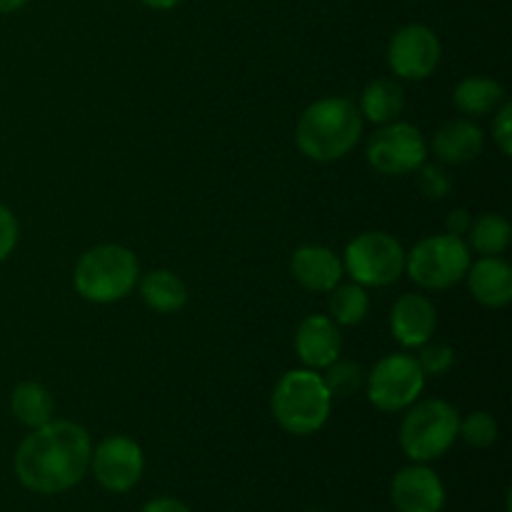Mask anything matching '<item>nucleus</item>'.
<instances>
[{"instance_id":"nucleus-1","label":"nucleus","mask_w":512,"mask_h":512,"mask_svg":"<svg viewBox=\"0 0 512 512\" xmlns=\"http://www.w3.org/2000/svg\"><path fill=\"white\" fill-rule=\"evenodd\" d=\"M90 435L70 420H50L33 428L15 453L20 485L38 495H58L75 488L90 470Z\"/></svg>"},{"instance_id":"nucleus-2","label":"nucleus","mask_w":512,"mask_h":512,"mask_svg":"<svg viewBox=\"0 0 512 512\" xmlns=\"http://www.w3.org/2000/svg\"><path fill=\"white\" fill-rule=\"evenodd\" d=\"M363 135V115L348 98H323L303 110L295 140L305 158L333 163L345 158Z\"/></svg>"},{"instance_id":"nucleus-3","label":"nucleus","mask_w":512,"mask_h":512,"mask_svg":"<svg viewBox=\"0 0 512 512\" xmlns=\"http://www.w3.org/2000/svg\"><path fill=\"white\" fill-rule=\"evenodd\" d=\"M273 415L290 435H313L328 423L333 395L315 370H290L273 390Z\"/></svg>"},{"instance_id":"nucleus-4","label":"nucleus","mask_w":512,"mask_h":512,"mask_svg":"<svg viewBox=\"0 0 512 512\" xmlns=\"http://www.w3.org/2000/svg\"><path fill=\"white\" fill-rule=\"evenodd\" d=\"M140 280V265L133 250L123 245H98L80 255L73 273L78 295L90 303H118L133 293Z\"/></svg>"},{"instance_id":"nucleus-5","label":"nucleus","mask_w":512,"mask_h":512,"mask_svg":"<svg viewBox=\"0 0 512 512\" xmlns=\"http://www.w3.org/2000/svg\"><path fill=\"white\" fill-rule=\"evenodd\" d=\"M460 415L445 400H425L410 405L408 415L400 425V445L403 453L415 463L438 460L453 448L458 440Z\"/></svg>"},{"instance_id":"nucleus-6","label":"nucleus","mask_w":512,"mask_h":512,"mask_svg":"<svg viewBox=\"0 0 512 512\" xmlns=\"http://www.w3.org/2000/svg\"><path fill=\"white\" fill-rule=\"evenodd\" d=\"M470 245L460 235H430L405 253V270L425 290H445L468 273Z\"/></svg>"},{"instance_id":"nucleus-7","label":"nucleus","mask_w":512,"mask_h":512,"mask_svg":"<svg viewBox=\"0 0 512 512\" xmlns=\"http://www.w3.org/2000/svg\"><path fill=\"white\" fill-rule=\"evenodd\" d=\"M343 270L363 288H385L405 273V250L388 233H360L345 248Z\"/></svg>"},{"instance_id":"nucleus-8","label":"nucleus","mask_w":512,"mask_h":512,"mask_svg":"<svg viewBox=\"0 0 512 512\" xmlns=\"http://www.w3.org/2000/svg\"><path fill=\"white\" fill-rule=\"evenodd\" d=\"M368 400L383 413H398L410 408L425 388V373L418 358L408 353H393L378 360L365 380Z\"/></svg>"},{"instance_id":"nucleus-9","label":"nucleus","mask_w":512,"mask_h":512,"mask_svg":"<svg viewBox=\"0 0 512 512\" xmlns=\"http://www.w3.org/2000/svg\"><path fill=\"white\" fill-rule=\"evenodd\" d=\"M365 155L380 175H408L423 168L428 158V143L415 125L393 120L375 130Z\"/></svg>"},{"instance_id":"nucleus-10","label":"nucleus","mask_w":512,"mask_h":512,"mask_svg":"<svg viewBox=\"0 0 512 512\" xmlns=\"http://www.w3.org/2000/svg\"><path fill=\"white\" fill-rule=\"evenodd\" d=\"M90 468L100 488L108 493H128L143 478V450L125 435H110L90 455Z\"/></svg>"},{"instance_id":"nucleus-11","label":"nucleus","mask_w":512,"mask_h":512,"mask_svg":"<svg viewBox=\"0 0 512 512\" xmlns=\"http://www.w3.org/2000/svg\"><path fill=\"white\" fill-rule=\"evenodd\" d=\"M440 40L428 25H405L390 38L388 65L398 78L425 80L440 63Z\"/></svg>"},{"instance_id":"nucleus-12","label":"nucleus","mask_w":512,"mask_h":512,"mask_svg":"<svg viewBox=\"0 0 512 512\" xmlns=\"http://www.w3.org/2000/svg\"><path fill=\"white\" fill-rule=\"evenodd\" d=\"M390 498L398 512H440L445 505L443 480L428 465H410L393 478Z\"/></svg>"},{"instance_id":"nucleus-13","label":"nucleus","mask_w":512,"mask_h":512,"mask_svg":"<svg viewBox=\"0 0 512 512\" xmlns=\"http://www.w3.org/2000/svg\"><path fill=\"white\" fill-rule=\"evenodd\" d=\"M438 315L433 300L418 293L400 295L390 310V328L403 348H423L433 340Z\"/></svg>"},{"instance_id":"nucleus-14","label":"nucleus","mask_w":512,"mask_h":512,"mask_svg":"<svg viewBox=\"0 0 512 512\" xmlns=\"http://www.w3.org/2000/svg\"><path fill=\"white\" fill-rule=\"evenodd\" d=\"M343 338L328 315H308L295 333V353L310 370H325L340 358Z\"/></svg>"},{"instance_id":"nucleus-15","label":"nucleus","mask_w":512,"mask_h":512,"mask_svg":"<svg viewBox=\"0 0 512 512\" xmlns=\"http://www.w3.org/2000/svg\"><path fill=\"white\" fill-rule=\"evenodd\" d=\"M290 273L313 293H330L343 280V260L325 245H303L293 253Z\"/></svg>"},{"instance_id":"nucleus-16","label":"nucleus","mask_w":512,"mask_h":512,"mask_svg":"<svg viewBox=\"0 0 512 512\" xmlns=\"http://www.w3.org/2000/svg\"><path fill=\"white\" fill-rule=\"evenodd\" d=\"M468 288L473 298L485 308H505L512 300V268L500 255H483L470 263Z\"/></svg>"},{"instance_id":"nucleus-17","label":"nucleus","mask_w":512,"mask_h":512,"mask_svg":"<svg viewBox=\"0 0 512 512\" xmlns=\"http://www.w3.org/2000/svg\"><path fill=\"white\" fill-rule=\"evenodd\" d=\"M483 130L468 118H458L445 123L433 138V153L438 160L450 165H463L483 153Z\"/></svg>"},{"instance_id":"nucleus-18","label":"nucleus","mask_w":512,"mask_h":512,"mask_svg":"<svg viewBox=\"0 0 512 512\" xmlns=\"http://www.w3.org/2000/svg\"><path fill=\"white\" fill-rule=\"evenodd\" d=\"M140 298L155 313H178L188 303V288L183 280L170 270H150L140 280Z\"/></svg>"},{"instance_id":"nucleus-19","label":"nucleus","mask_w":512,"mask_h":512,"mask_svg":"<svg viewBox=\"0 0 512 512\" xmlns=\"http://www.w3.org/2000/svg\"><path fill=\"white\" fill-rule=\"evenodd\" d=\"M405 108V93L395 80H373L360 95V115L375 125H388L400 118Z\"/></svg>"},{"instance_id":"nucleus-20","label":"nucleus","mask_w":512,"mask_h":512,"mask_svg":"<svg viewBox=\"0 0 512 512\" xmlns=\"http://www.w3.org/2000/svg\"><path fill=\"white\" fill-rule=\"evenodd\" d=\"M455 105L460 113L470 115V118H483L498 110V105L505 100V90L498 80L483 78V75H470V78L460 80V85L453 93Z\"/></svg>"},{"instance_id":"nucleus-21","label":"nucleus","mask_w":512,"mask_h":512,"mask_svg":"<svg viewBox=\"0 0 512 512\" xmlns=\"http://www.w3.org/2000/svg\"><path fill=\"white\" fill-rule=\"evenodd\" d=\"M10 410L30 430L50 423L55 413V400L50 390L40 383H20L10 395Z\"/></svg>"},{"instance_id":"nucleus-22","label":"nucleus","mask_w":512,"mask_h":512,"mask_svg":"<svg viewBox=\"0 0 512 512\" xmlns=\"http://www.w3.org/2000/svg\"><path fill=\"white\" fill-rule=\"evenodd\" d=\"M470 248L480 255H503L510 248L512 228L508 220L498 213L480 215L470 223Z\"/></svg>"},{"instance_id":"nucleus-23","label":"nucleus","mask_w":512,"mask_h":512,"mask_svg":"<svg viewBox=\"0 0 512 512\" xmlns=\"http://www.w3.org/2000/svg\"><path fill=\"white\" fill-rule=\"evenodd\" d=\"M328 310H330V320H333L335 325H358L363 323L365 315H368L370 298L368 293H365L363 285L338 283L333 290H330Z\"/></svg>"},{"instance_id":"nucleus-24","label":"nucleus","mask_w":512,"mask_h":512,"mask_svg":"<svg viewBox=\"0 0 512 512\" xmlns=\"http://www.w3.org/2000/svg\"><path fill=\"white\" fill-rule=\"evenodd\" d=\"M325 370L328 373L323 375V380L333 398H345V395L358 393L365 385V373L360 370V365L350 363V360H335Z\"/></svg>"},{"instance_id":"nucleus-25","label":"nucleus","mask_w":512,"mask_h":512,"mask_svg":"<svg viewBox=\"0 0 512 512\" xmlns=\"http://www.w3.org/2000/svg\"><path fill=\"white\" fill-rule=\"evenodd\" d=\"M458 438H463L473 448H490L498 440V423H495V418L490 413L478 410V413L460 420Z\"/></svg>"},{"instance_id":"nucleus-26","label":"nucleus","mask_w":512,"mask_h":512,"mask_svg":"<svg viewBox=\"0 0 512 512\" xmlns=\"http://www.w3.org/2000/svg\"><path fill=\"white\" fill-rule=\"evenodd\" d=\"M420 368H423L425 378L433 375V378H440V375L448 373L455 363V350L445 343H425L423 350H420L418 358Z\"/></svg>"},{"instance_id":"nucleus-27","label":"nucleus","mask_w":512,"mask_h":512,"mask_svg":"<svg viewBox=\"0 0 512 512\" xmlns=\"http://www.w3.org/2000/svg\"><path fill=\"white\" fill-rule=\"evenodd\" d=\"M420 190H423L428 198H445L450 190L448 173H445L443 168H438V165H425V168L420 170Z\"/></svg>"},{"instance_id":"nucleus-28","label":"nucleus","mask_w":512,"mask_h":512,"mask_svg":"<svg viewBox=\"0 0 512 512\" xmlns=\"http://www.w3.org/2000/svg\"><path fill=\"white\" fill-rule=\"evenodd\" d=\"M18 235V220H15V215L0 203V263L13 255L15 245H18Z\"/></svg>"},{"instance_id":"nucleus-29","label":"nucleus","mask_w":512,"mask_h":512,"mask_svg":"<svg viewBox=\"0 0 512 512\" xmlns=\"http://www.w3.org/2000/svg\"><path fill=\"white\" fill-rule=\"evenodd\" d=\"M493 140L498 143L500 153L512 155V105H500L498 115L493 120Z\"/></svg>"},{"instance_id":"nucleus-30","label":"nucleus","mask_w":512,"mask_h":512,"mask_svg":"<svg viewBox=\"0 0 512 512\" xmlns=\"http://www.w3.org/2000/svg\"><path fill=\"white\" fill-rule=\"evenodd\" d=\"M140 512H193V510L175 498H155L150 500V503H145V508Z\"/></svg>"},{"instance_id":"nucleus-31","label":"nucleus","mask_w":512,"mask_h":512,"mask_svg":"<svg viewBox=\"0 0 512 512\" xmlns=\"http://www.w3.org/2000/svg\"><path fill=\"white\" fill-rule=\"evenodd\" d=\"M470 223H473V220H470L468 210H453V213L448 215V220H445V225H448V233L450 235H460V238L468 233Z\"/></svg>"},{"instance_id":"nucleus-32","label":"nucleus","mask_w":512,"mask_h":512,"mask_svg":"<svg viewBox=\"0 0 512 512\" xmlns=\"http://www.w3.org/2000/svg\"><path fill=\"white\" fill-rule=\"evenodd\" d=\"M140 3L148 5V8H153V10H170V8H175V5L183 3V0H140Z\"/></svg>"},{"instance_id":"nucleus-33","label":"nucleus","mask_w":512,"mask_h":512,"mask_svg":"<svg viewBox=\"0 0 512 512\" xmlns=\"http://www.w3.org/2000/svg\"><path fill=\"white\" fill-rule=\"evenodd\" d=\"M28 0H0V13H15L20 10Z\"/></svg>"}]
</instances>
